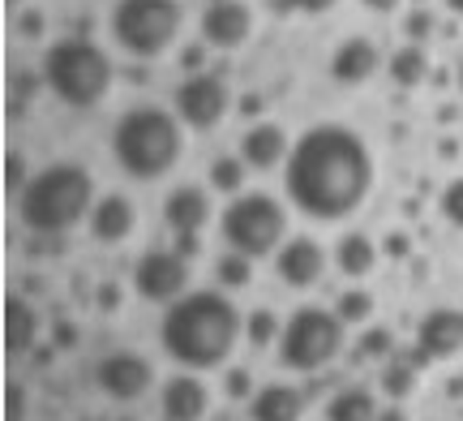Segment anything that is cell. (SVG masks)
Listing matches in <instances>:
<instances>
[{
  "mask_svg": "<svg viewBox=\"0 0 463 421\" xmlns=\"http://www.w3.org/2000/svg\"><path fill=\"white\" fill-rule=\"evenodd\" d=\"M373 186V155L347 125L322 120L292 142L283 164L288 203L309 219H344L364 203Z\"/></svg>",
  "mask_w": 463,
  "mask_h": 421,
  "instance_id": "1",
  "label": "cell"
},
{
  "mask_svg": "<svg viewBox=\"0 0 463 421\" xmlns=\"http://www.w3.org/2000/svg\"><path fill=\"white\" fill-rule=\"evenodd\" d=\"M241 331H245L241 310L215 288L184 292L159 314V344L181 370H219L232 357Z\"/></svg>",
  "mask_w": 463,
  "mask_h": 421,
  "instance_id": "2",
  "label": "cell"
},
{
  "mask_svg": "<svg viewBox=\"0 0 463 421\" xmlns=\"http://www.w3.org/2000/svg\"><path fill=\"white\" fill-rule=\"evenodd\" d=\"M95 206V181L82 164H48L26 181V189L17 194V215L31 233L56 236L69 233L73 224H82Z\"/></svg>",
  "mask_w": 463,
  "mask_h": 421,
  "instance_id": "3",
  "label": "cell"
},
{
  "mask_svg": "<svg viewBox=\"0 0 463 421\" xmlns=\"http://www.w3.org/2000/svg\"><path fill=\"white\" fill-rule=\"evenodd\" d=\"M112 155L133 181H155L181 159V120L164 108H129L112 129Z\"/></svg>",
  "mask_w": 463,
  "mask_h": 421,
  "instance_id": "4",
  "label": "cell"
},
{
  "mask_svg": "<svg viewBox=\"0 0 463 421\" xmlns=\"http://www.w3.org/2000/svg\"><path fill=\"white\" fill-rule=\"evenodd\" d=\"M43 82L69 108H95L112 91V61L90 39H61L43 52Z\"/></svg>",
  "mask_w": 463,
  "mask_h": 421,
  "instance_id": "5",
  "label": "cell"
},
{
  "mask_svg": "<svg viewBox=\"0 0 463 421\" xmlns=\"http://www.w3.org/2000/svg\"><path fill=\"white\" fill-rule=\"evenodd\" d=\"M344 327L347 322L335 310L322 305H300L292 310V319L279 331V361L297 374H314L322 366H331L339 349H344Z\"/></svg>",
  "mask_w": 463,
  "mask_h": 421,
  "instance_id": "6",
  "label": "cell"
},
{
  "mask_svg": "<svg viewBox=\"0 0 463 421\" xmlns=\"http://www.w3.org/2000/svg\"><path fill=\"white\" fill-rule=\"evenodd\" d=\"M181 22V0H116L112 5V39L137 61H150L172 48Z\"/></svg>",
  "mask_w": 463,
  "mask_h": 421,
  "instance_id": "7",
  "label": "cell"
},
{
  "mask_svg": "<svg viewBox=\"0 0 463 421\" xmlns=\"http://www.w3.org/2000/svg\"><path fill=\"white\" fill-rule=\"evenodd\" d=\"M219 233L228 241V250L266 258V254H279V245L288 241V211L270 194H241L228 203Z\"/></svg>",
  "mask_w": 463,
  "mask_h": 421,
  "instance_id": "8",
  "label": "cell"
},
{
  "mask_svg": "<svg viewBox=\"0 0 463 421\" xmlns=\"http://www.w3.org/2000/svg\"><path fill=\"white\" fill-rule=\"evenodd\" d=\"M133 288L150 305H172L189 292V258L176 250H146L133 267Z\"/></svg>",
  "mask_w": 463,
  "mask_h": 421,
  "instance_id": "9",
  "label": "cell"
},
{
  "mask_svg": "<svg viewBox=\"0 0 463 421\" xmlns=\"http://www.w3.org/2000/svg\"><path fill=\"white\" fill-rule=\"evenodd\" d=\"M228 82L219 73H189L181 86H176V117L189 125V129H215L219 120L228 117Z\"/></svg>",
  "mask_w": 463,
  "mask_h": 421,
  "instance_id": "10",
  "label": "cell"
},
{
  "mask_svg": "<svg viewBox=\"0 0 463 421\" xmlns=\"http://www.w3.org/2000/svg\"><path fill=\"white\" fill-rule=\"evenodd\" d=\"M95 383H99L103 396H112V400H137V396H146L150 383H155V370H150L146 357L137 353H108L95 366Z\"/></svg>",
  "mask_w": 463,
  "mask_h": 421,
  "instance_id": "11",
  "label": "cell"
},
{
  "mask_svg": "<svg viewBox=\"0 0 463 421\" xmlns=\"http://www.w3.org/2000/svg\"><path fill=\"white\" fill-rule=\"evenodd\" d=\"M463 349V310L455 305H433L430 314L416 327V353L425 357V366L433 361H450Z\"/></svg>",
  "mask_w": 463,
  "mask_h": 421,
  "instance_id": "12",
  "label": "cell"
},
{
  "mask_svg": "<svg viewBox=\"0 0 463 421\" xmlns=\"http://www.w3.org/2000/svg\"><path fill=\"white\" fill-rule=\"evenodd\" d=\"M249 34H253V9L245 0H211L206 14H202V39L206 48L232 52L241 48Z\"/></svg>",
  "mask_w": 463,
  "mask_h": 421,
  "instance_id": "13",
  "label": "cell"
},
{
  "mask_svg": "<svg viewBox=\"0 0 463 421\" xmlns=\"http://www.w3.org/2000/svg\"><path fill=\"white\" fill-rule=\"evenodd\" d=\"M275 271L288 288H314L326 271V250L314 236H288L275 254Z\"/></svg>",
  "mask_w": 463,
  "mask_h": 421,
  "instance_id": "14",
  "label": "cell"
},
{
  "mask_svg": "<svg viewBox=\"0 0 463 421\" xmlns=\"http://www.w3.org/2000/svg\"><path fill=\"white\" fill-rule=\"evenodd\" d=\"M159 408H164V421H202L206 408H211V396L202 388V378L194 374H172L159 391Z\"/></svg>",
  "mask_w": 463,
  "mask_h": 421,
  "instance_id": "15",
  "label": "cell"
},
{
  "mask_svg": "<svg viewBox=\"0 0 463 421\" xmlns=\"http://www.w3.org/2000/svg\"><path fill=\"white\" fill-rule=\"evenodd\" d=\"M288 151H292V147H288V134H283L279 125H270V120L253 125V129L241 138V159L258 172H270V168H279V164H288Z\"/></svg>",
  "mask_w": 463,
  "mask_h": 421,
  "instance_id": "16",
  "label": "cell"
},
{
  "mask_svg": "<svg viewBox=\"0 0 463 421\" xmlns=\"http://www.w3.org/2000/svg\"><path fill=\"white\" fill-rule=\"evenodd\" d=\"M164 219H167V228H176V233H198L202 224L211 219V198H206V189H198V186L172 189L167 203H164Z\"/></svg>",
  "mask_w": 463,
  "mask_h": 421,
  "instance_id": "17",
  "label": "cell"
},
{
  "mask_svg": "<svg viewBox=\"0 0 463 421\" xmlns=\"http://www.w3.org/2000/svg\"><path fill=\"white\" fill-rule=\"evenodd\" d=\"M90 233L103 245H116L133 233V203L120 198V194H103L99 203L90 206Z\"/></svg>",
  "mask_w": 463,
  "mask_h": 421,
  "instance_id": "18",
  "label": "cell"
},
{
  "mask_svg": "<svg viewBox=\"0 0 463 421\" xmlns=\"http://www.w3.org/2000/svg\"><path fill=\"white\" fill-rule=\"evenodd\" d=\"M373 69H378V48L369 39H347L331 56V78L344 86H356L364 78H373Z\"/></svg>",
  "mask_w": 463,
  "mask_h": 421,
  "instance_id": "19",
  "label": "cell"
},
{
  "mask_svg": "<svg viewBox=\"0 0 463 421\" xmlns=\"http://www.w3.org/2000/svg\"><path fill=\"white\" fill-rule=\"evenodd\" d=\"M249 417L253 421H300L305 417V396H300L297 388L270 383V388L253 391V400H249Z\"/></svg>",
  "mask_w": 463,
  "mask_h": 421,
  "instance_id": "20",
  "label": "cell"
},
{
  "mask_svg": "<svg viewBox=\"0 0 463 421\" xmlns=\"http://www.w3.org/2000/svg\"><path fill=\"white\" fill-rule=\"evenodd\" d=\"M39 340V319L22 297H5V353L26 357Z\"/></svg>",
  "mask_w": 463,
  "mask_h": 421,
  "instance_id": "21",
  "label": "cell"
},
{
  "mask_svg": "<svg viewBox=\"0 0 463 421\" xmlns=\"http://www.w3.org/2000/svg\"><path fill=\"white\" fill-rule=\"evenodd\" d=\"M335 267L344 271L347 280H364L369 271L378 267V250H373V241H369L364 233L339 236V245H335Z\"/></svg>",
  "mask_w": 463,
  "mask_h": 421,
  "instance_id": "22",
  "label": "cell"
},
{
  "mask_svg": "<svg viewBox=\"0 0 463 421\" xmlns=\"http://www.w3.org/2000/svg\"><path fill=\"white\" fill-rule=\"evenodd\" d=\"M420 366H425V357L416 353H391V361H386V370H382V391H386V396H391V400H403V396H408V391L416 388V370H420Z\"/></svg>",
  "mask_w": 463,
  "mask_h": 421,
  "instance_id": "23",
  "label": "cell"
},
{
  "mask_svg": "<svg viewBox=\"0 0 463 421\" xmlns=\"http://www.w3.org/2000/svg\"><path fill=\"white\" fill-rule=\"evenodd\" d=\"M373 417H378V405H373V396L364 388H344L326 405V421H373Z\"/></svg>",
  "mask_w": 463,
  "mask_h": 421,
  "instance_id": "24",
  "label": "cell"
},
{
  "mask_svg": "<svg viewBox=\"0 0 463 421\" xmlns=\"http://www.w3.org/2000/svg\"><path fill=\"white\" fill-rule=\"evenodd\" d=\"M425 73H430V56H425V48L420 43H408V48H399L395 56H391V78H395V86H420L425 82Z\"/></svg>",
  "mask_w": 463,
  "mask_h": 421,
  "instance_id": "25",
  "label": "cell"
},
{
  "mask_svg": "<svg viewBox=\"0 0 463 421\" xmlns=\"http://www.w3.org/2000/svg\"><path fill=\"white\" fill-rule=\"evenodd\" d=\"M249 271H253V258H249V254H236V250H228L215 263L219 284H228V288H245L249 284Z\"/></svg>",
  "mask_w": 463,
  "mask_h": 421,
  "instance_id": "26",
  "label": "cell"
},
{
  "mask_svg": "<svg viewBox=\"0 0 463 421\" xmlns=\"http://www.w3.org/2000/svg\"><path fill=\"white\" fill-rule=\"evenodd\" d=\"M279 319L270 314V310H253L249 314V322H245V336H249V344H258V349H266V344H279Z\"/></svg>",
  "mask_w": 463,
  "mask_h": 421,
  "instance_id": "27",
  "label": "cell"
},
{
  "mask_svg": "<svg viewBox=\"0 0 463 421\" xmlns=\"http://www.w3.org/2000/svg\"><path fill=\"white\" fill-rule=\"evenodd\" d=\"M245 159H232V155H223V159H215L211 164V186L223 189V194H236L241 189V181H245Z\"/></svg>",
  "mask_w": 463,
  "mask_h": 421,
  "instance_id": "28",
  "label": "cell"
},
{
  "mask_svg": "<svg viewBox=\"0 0 463 421\" xmlns=\"http://www.w3.org/2000/svg\"><path fill=\"white\" fill-rule=\"evenodd\" d=\"M335 314H339L344 322H364L369 314H373V297L361 292V288H352V292H344V297L335 301Z\"/></svg>",
  "mask_w": 463,
  "mask_h": 421,
  "instance_id": "29",
  "label": "cell"
},
{
  "mask_svg": "<svg viewBox=\"0 0 463 421\" xmlns=\"http://www.w3.org/2000/svg\"><path fill=\"white\" fill-rule=\"evenodd\" d=\"M438 206H442V215H447V224H455V228H463V177H455L447 189H442V198H438Z\"/></svg>",
  "mask_w": 463,
  "mask_h": 421,
  "instance_id": "30",
  "label": "cell"
},
{
  "mask_svg": "<svg viewBox=\"0 0 463 421\" xmlns=\"http://www.w3.org/2000/svg\"><path fill=\"white\" fill-rule=\"evenodd\" d=\"M31 91H34V78H31V73H14V78H9V117L26 112V100H31Z\"/></svg>",
  "mask_w": 463,
  "mask_h": 421,
  "instance_id": "31",
  "label": "cell"
},
{
  "mask_svg": "<svg viewBox=\"0 0 463 421\" xmlns=\"http://www.w3.org/2000/svg\"><path fill=\"white\" fill-rule=\"evenodd\" d=\"M5 421H26V388L17 378L5 383Z\"/></svg>",
  "mask_w": 463,
  "mask_h": 421,
  "instance_id": "32",
  "label": "cell"
},
{
  "mask_svg": "<svg viewBox=\"0 0 463 421\" xmlns=\"http://www.w3.org/2000/svg\"><path fill=\"white\" fill-rule=\"evenodd\" d=\"M5 168H9V172H5V189H9V194L17 198V194L26 189V181H31V177H26V159H17V155L9 151V159H5Z\"/></svg>",
  "mask_w": 463,
  "mask_h": 421,
  "instance_id": "33",
  "label": "cell"
},
{
  "mask_svg": "<svg viewBox=\"0 0 463 421\" xmlns=\"http://www.w3.org/2000/svg\"><path fill=\"white\" fill-rule=\"evenodd\" d=\"M391 344H395V340H391V331H369V336H361V361L364 357H391Z\"/></svg>",
  "mask_w": 463,
  "mask_h": 421,
  "instance_id": "34",
  "label": "cell"
},
{
  "mask_svg": "<svg viewBox=\"0 0 463 421\" xmlns=\"http://www.w3.org/2000/svg\"><path fill=\"white\" fill-rule=\"evenodd\" d=\"M279 5H288V9H300V14H326V9H335L339 0H279Z\"/></svg>",
  "mask_w": 463,
  "mask_h": 421,
  "instance_id": "35",
  "label": "cell"
},
{
  "mask_svg": "<svg viewBox=\"0 0 463 421\" xmlns=\"http://www.w3.org/2000/svg\"><path fill=\"white\" fill-rule=\"evenodd\" d=\"M430 31H433V17L430 14H412V17H408V34H412V39H430Z\"/></svg>",
  "mask_w": 463,
  "mask_h": 421,
  "instance_id": "36",
  "label": "cell"
},
{
  "mask_svg": "<svg viewBox=\"0 0 463 421\" xmlns=\"http://www.w3.org/2000/svg\"><path fill=\"white\" fill-rule=\"evenodd\" d=\"M198 250H202L198 233H176V254H184V258H198Z\"/></svg>",
  "mask_w": 463,
  "mask_h": 421,
  "instance_id": "37",
  "label": "cell"
},
{
  "mask_svg": "<svg viewBox=\"0 0 463 421\" xmlns=\"http://www.w3.org/2000/svg\"><path fill=\"white\" fill-rule=\"evenodd\" d=\"M228 391L232 396H249V370H232L228 374Z\"/></svg>",
  "mask_w": 463,
  "mask_h": 421,
  "instance_id": "38",
  "label": "cell"
},
{
  "mask_svg": "<svg viewBox=\"0 0 463 421\" xmlns=\"http://www.w3.org/2000/svg\"><path fill=\"white\" fill-rule=\"evenodd\" d=\"M39 26H43V17H39V14H22V34H26V39H34V34H39Z\"/></svg>",
  "mask_w": 463,
  "mask_h": 421,
  "instance_id": "39",
  "label": "cell"
},
{
  "mask_svg": "<svg viewBox=\"0 0 463 421\" xmlns=\"http://www.w3.org/2000/svg\"><path fill=\"white\" fill-rule=\"evenodd\" d=\"M386 250L403 258V254H408V236H403V233H391V236H386Z\"/></svg>",
  "mask_w": 463,
  "mask_h": 421,
  "instance_id": "40",
  "label": "cell"
},
{
  "mask_svg": "<svg viewBox=\"0 0 463 421\" xmlns=\"http://www.w3.org/2000/svg\"><path fill=\"white\" fill-rule=\"evenodd\" d=\"M364 9H373V14H391V9H399V0H361Z\"/></svg>",
  "mask_w": 463,
  "mask_h": 421,
  "instance_id": "41",
  "label": "cell"
},
{
  "mask_svg": "<svg viewBox=\"0 0 463 421\" xmlns=\"http://www.w3.org/2000/svg\"><path fill=\"white\" fill-rule=\"evenodd\" d=\"M202 65V48H189L184 52V69H189V73H194V69Z\"/></svg>",
  "mask_w": 463,
  "mask_h": 421,
  "instance_id": "42",
  "label": "cell"
},
{
  "mask_svg": "<svg viewBox=\"0 0 463 421\" xmlns=\"http://www.w3.org/2000/svg\"><path fill=\"white\" fill-rule=\"evenodd\" d=\"M447 9H450L455 17H463V0H447Z\"/></svg>",
  "mask_w": 463,
  "mask_h": 421,
  "instance_id": "43",
  "label": "cell"
},
{
  "mask_svg": "<svg viewBox=\"0 0 463 421\" xmlns=\"http://www.w3.org/2000/svg\"><path fill=\"white\" fill-rule=\"evenodd\" d=\"M382 421H403V413H399V408H391V413H382Z\"/></svg>",
  "mask_w": 463,
  "mask_h": 421,
  "instance_id": "44",
  "label": "cell"
},
{
  "mask_svg": "<svg viewBox=\"0 0 463 421\" xmlns=\"http://www.w3.org/2000/svg\"><path fill=\"white\" fill-rule=\"evenodd\" d=\"M459 91H463V61H459Z\"/></svg>",
  "mask_w": 463,
  "mask_h": 421,
  "instance_id": "45",
  "label": "cell"
},
{
  "mask_svg": "<svg viewBox=\"0 0 463 421\" xmlns=\"http://www.w3.org/2000/svg\"><path fill=\"white\" fill-rule=\"evenodd\" d=\"M9 5H22V0H9Z\"/></svg>",
  "mask_w": 463,
  "mask_h": 421,
  "instance_id": "46",
  "label": "cell"
}]
</instances>
